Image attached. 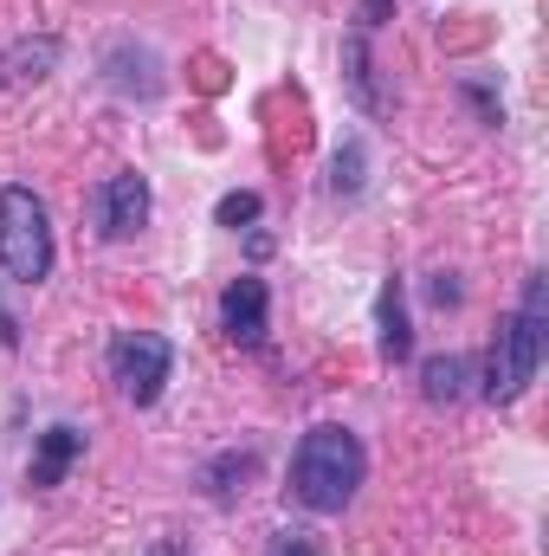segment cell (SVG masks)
Masks as SVG:
<instances>
[{"label": "cell", "instance_id": "7a4b0ae2", "mask_svg": "<svg viewBox=\"0 0 549 556\" xmlns=\"http://www.w3.org/2000/svg\"><path fill=\"white\" fill-rule=\"evenodd\" d=\"M544 350H549V278L531 273L518 311H511V317L498 324V337H491V356H485V402L511 408V402L537 382Z\"/></svg>", "mask_w": 549, "mask_h": 556}, {"label": "cell", "instance_id": "8992f818", "mask_svg": "<svg viewBox=\"0 0 549 556\" xmlns=\"http://www.w3.org/2000/svg\"><path fill=\"white\" fill-rule=\"evenodd\" d=\"M266 278H253V273H240L227 291H220V330L240 343V350H259L266 343Z\"/></svg>", "mask_w": 549, "mask_h": 556}, {"label": "cell", "instance_id": "3957f363", "mask_svg": "<svg viewBox=\"0 0 549 556\" xmlns=\"http://www.w3.org/2000/svg\"><path fill=\"white\" fill-rule=\"evenodd\" d=\"M0 273L13 285H39L52 273V214L26 181L0 188Z\"/></svg>", "mask_w": 549, "mask_h": 556}, {"label": "cell", "instance_id": "9c48e42d", "mask_svg": "<svg viewBox=\"0 0 549 556\" xmlns=\"http://www.w3.org/2000/svg\"><path fill=\"white\" fill-rule=\"evenodd\" d=\"M59 52H65V46H59L52 33L13 39V46H7V59H0V72H7V85H39V78H46V72L59 65Z\"/></svg>", "mask_w": 549, "mask_h": 556}, {"label": "cell", "instance_id": "2e32d148", "mask_svg": "<svg viewBox=\"0 0 549 556\" xmlns=\"http://www.w3.org/2000/svg\"><path fill=\"white\" fill-rule=\"evenodd\" d=\"M426 298H433V304L446 311V304H459L465 291H459V278H452V273H433V285H426Z\"/></svg>", "mask_w": 549, "mask_h": 556}, {"label": "cell", "instance_id": "7c38bea8", "mask_svg": "<svg viewBox=\"0 0 549 556\" xmlns=\"http://www.w3.org/2000/svg\"><path fill=\"white\" fill-rule=\"evenodd\" d=\"M343 72H349V91L362 111H388V98L375 91V65H369V33H349L343 39Z\"/></svg>", "mask_w": 549, "mask_h": 556}, {"label": "cell", "instance_id": "30bf717a", "mask_svg": "<svg viewBox=\"0 0 549 556\" xmlns=\"http://www.w3.org/2000/svg\"><path fill=\"white\" fill-rule=\"evenodd\" d=\"M465 382H472V363L465 356H426L420 363V395L433 408H459L465 402Z\"/></svg>", "mask_w": 549, "mask_h": 556}, {"label": "cell", "instance_id": "5b68a950", "mask_svg": "<svg viewBox=\"0 0 549 556\" xmlns=\"http://www.w3.org/2000/svg\"><path fill=\"white\" fill-rule=\"evenodd\" d=\"M91 227H98V240H137L149 227V181L137 168H117L111 181L91 188Z\"/></svg>", "mask_w": 549, "mask_h": 556}, {"label": "cell", "instance_id": "6da1fadb", "mask_svg": "<svg viewBox=\"0 0 549 556\" xmlns=\"http://www.w3.org/2000/svg\"><path fill=\"white\" fill-rule=\"evenodd\" d=\"M362 479H369V453H362V440L349 427H310L297 440V453H291V498L304 511H317V518L349 511Z\"/></svg>", "mask_w": 549, "mask_h": 556}, {"label": "cell", "instance_id": "ac0fdd59", "mask_svg": "<svg viewBox=\"0 0 549 556\" xmlns=\"http://www.w3.org/2000/svg\"><path fill=\"white\" fill-rule=\"evenodd\" d=\"M0 343H20V324H13L7 311H0Z\"/></svg>", "mask_w": 549, "mask_h": 556}, {"label": "cell", "instance_id": "8fae6325", "mask_svg": "<svg viewBox=\"0 0 549 556\" xmlns=\"http://www.w3.org/2000/svg\"><path fill=\"white\" fill-rule=\"evenodd\" d=\"M259 472V453L246 446V453H220V459H207V472H201V485H207V498H220V505H233L240 492H246V479Z\"/></svg>", "mask_w": 549, "mask_h": 556}, {"label": "cell", "instance_id": "ba28073f", "mask_svg": "<svg viewBox=\"0 0 549 556\" xmlns=\"http://www.w3.org/2000/svg\"><path fill=\"white\" fill-rule=\"evenodd\" d=\"M375 350H382V363H408V356H413L408 285H401L395 273L382 278V298H375Z\"/></svg>", "mask_w": 549, "mask_h": 556}, {"label": "cell", "instance_id": "d6986e66", "mask_svg": "<svg viewBox=\"0 0 549 556\" xmlns=\"http://www.w3.org/2000/svg\"><path fill=\"white\" fill-rule=\"evenodd\" d=\"M272 556H310V544H291V538H278V551Z\"/></svg>", "mask_w": 549, "mask_h": 556}, {"label": "cell", "instance_id": "9a60e30c", "mask_svg": "<svg viewBox=\"0 0 549 556\" xmlns=\"http://www.w3.org/2000/svg\"><path fill=\"white\" fill-rule=\"evenodd\" d=\"M459 91H465V98H472V104H478V124H491V130H498V124H505V104H498V91H491V85H478V78H465V85H459Z\"/></svg>", "mask_w": 549, "mask_h": 556}, {"label": "cell", "instance_id": "5bb4252c", "mask_svg": "<svg viewBox=\"0 0 549 556\" xmlns=\"http://www.w3.org/2000/svg\"><path fill=\"white\" fill-rule=\"evenodd\" d=\"M259 207H266V201H259L253 188H233V194H220V207H214V220L240 233V227H253V220H259Z\"/></svg>", "mask_w": 549, "mask_h": 556}, {"label": "cell", "instance_id": "e0dca14e", "mask_svg": "<svg viewBox=\"0 0 549 556\" xmlns=\"http://www.w3.org/2000/svg\"><path fill=\"white\" fill-rule=\"evenodd\" d=\"M388 20H395V0H362V33H375Z\"/></svg>", "mask_w": 549, "mask_h": 556}, {"label": "cell", "instance_id": "ffe728a7", "mask_svg": "<svg viewBox=\"0 0 549 556\" xmlns=\"http://www.w3.org/2000/svg\"><path fill=\"white\" fill-rule=\"evenodd\" d=\"M149 556H188V551H181V544H168V538H162V544H149Z\"/></svg>", "mask_w": 549, "mask_h": 556}, {"label": "cell", "instance_id": "277c9868", "mask_svg": "<svg viewBox=\"0 0 549 556\" xmlns=\"http://www.w3.org/2000/svg\"><path fill=\"white\" fill-rule=\"evenodd\" d=\"M168 369H175V343L155 337V330H117L111 337V382L130 408H155L162 389H168Z\"/></svg>", "mask_w": 549, "mask_h": 556}, {"label": "cell", "instance_id": "4fadbf2b", "mask_svg": "<svg viewBox=\"0 0 549 556\" xmlns=\"http://www.w3.org/2000/svg\"><path fill=\"white\" fill-rule=\"evenodd\" d=\"M362 168H369V155H362V142H343V149L330 155V194H343V201H356V194H362V181H369Z\"/></svg>", "mask_w": 549, "mask_h": 556}, {"label": "cell", "instance_id": "52a82bcc", "mask_svg": "<svg viewBox=\"0 0 549 556\" xmlns=\"http://www.w3.org/2000/svg\"><path fill=\"white\" fill-rule=\"evenodd\" d=\"M78 453H85V433H78L72 420L46 427V433L33 440V459H26V485H33V492H52V485H65V472L78 466Z\"/></svg>", "mask_w": 549, "mask_h": 556}]
</instances>
